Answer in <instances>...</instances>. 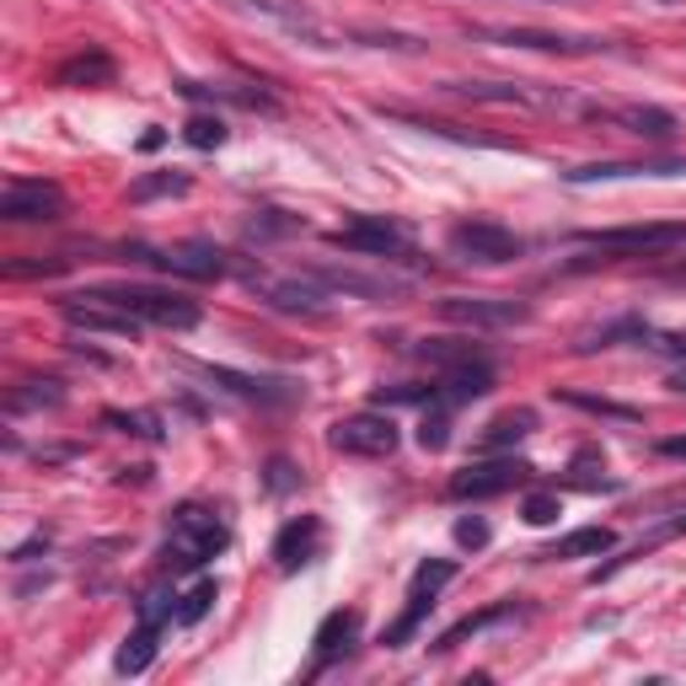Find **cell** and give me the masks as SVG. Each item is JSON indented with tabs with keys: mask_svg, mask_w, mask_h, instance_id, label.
<instances>
[{
	"mask_svg": "<svg viewBox=\"0 0 686 686\" xmlns=\"http://www.w3.org/2000/svg\"><path fill=\"white\" fill-rule=\"evenodd\" d=\"M87 300H108V306H119V311L140 317L150 328H172V332H188L205 322L199 300L178 296V290H156V285H97V290H87Z\"/></svg>",
	"mask_w": 686,
	"mask_h": 686,
	"instance_id": "cell-1",
	"label": "cell"
},
{
	"mask_svg": "<svg viewBox=\"0 0 686 686\" xmlns=\"http://www.w3.org/2000/svg\"><path fill=\"white\" fill-rule=\"evenodd\" d=\"M226 520H215L209 509L199 505H182L172 515V531H167V547H161V568L167 574H193V568H205L215 553H226Z\"/></svg>",
	"mask_w": 686,
	"mask_h": 686,
	"instance_id": "cell-2",
	"label": "cell"
},
{
	"mask_svg": "<svg viewBox=\"0 0 686 686\" xmlns=\"http://www.w3.org/2000/svg\"><path fill=\"white\" fill-rule=\"evenodd\" d=\"M467 38L499 43V49H531V54H558V60H590V54H612L606 38H579V32H541V28H488V22H467Z\"/></svg>",
	"mask_w": 686,
	"mask_h": 686,
	"instance_id": "cell-3",
	"label": "cell"
},
{
	"mask_svg": "<svg viewBox=\"0 0 686 686\" xmlns=\"http://www.w3.org/2000/svg\"><path fill=\"white\" fill-rule=\"evenodd\" d=\"M450 579H456V564L450 558H424V564L414 568V585H408V606H402V617L381 633V649H402L408 638H414L418 627H424V617L435 612V596L446 590Z\"/></svg>",
	"mask_w": 686,
	"mask_h": 686,
	"instance_id": "cell-4",
	"label": "cell"
},
{
	"mask_svg": "<svg viewBox=\"0 0 686 686\" xmlns=\"http://www.w3.org/2000/svg\"><path fill=\"white\" fill-rule=\"evenodd\" d=\"M446 241L450 252L467 258V264H515L526 252V241L515 237L509 226H499V220H461V226H450Z\"/></svg>",
	"mask_w": 686,
	"mask_h": 686,
	"instance_id": "cell-5",
	"label": "cell"
},
{
	"mask_svg": "<svg viewBox=\"0 0 686 686\" xmlns=\"http://www.w3.org/2000/svg\"><path fill=\"white\" fill-rule=\"evenodd\" d=\"M332 450H344V456H365V461H381V456H391L397 450V424H391V414H349L332 424Z\"/></svg>",
	"mask_w": 686,
	"mask_h": 686,
	"instance_id": "cell-6",
	"label": "cell"
},
{
	"mask_svg": "<svg viewBox=\"0 0 686 686\" xmlns=\"http://www.w3.org/2000/svg\"><path fill=\"white\" fill-rule=\"evenodd\" d=\"M60 215H64L60 182L17 178L0 193V220H11V226H43V220H60Z\"/></svg>",
	"mask_w": 686,
	"mask_h": 686,
	"instance_id": "cell-7",
	"label": "cell"
},
{
	"mask_svg": "<svg viewBox=\"0 0 686 686\" xmlns=\"http://www.w3.org/2000/svg\"><path fill=\"white\" fill-rule=\"evenodd\" d=\"M526 478H531V461L499 456V461H473V467H461V473L446 483V494L450 499H499L509 488H520Z\"/></svg>",
	"mask_w": 686,
	"mask_h": 686,
	"instance_id": "cell-8",
	"label": "cell"
},
{
	"mask_svg": "<svg viewBox=\"0 0 686 686\" xmlns=\"http://www.w3.org/2000/svg\"><path fill=\"white\" fill-rule=\"evenodd\" d=\"M585 247H600V252H623V258H644V252H670L686 241V226L670 220V226H606V231H585Z\"/></svg>",
	"mask_w": 686,
	"mask_h": 686,
	"instance_id": "cell-9",
	"label": "cell"
},
{
	"mask_svg": "<svg viewBox=\"0 0 686 686\" xmlns=\"http://www.w3.org/2000/svg\"><path fill=\"white\" fill-rule=\"evenodd\" d=\"M328 241L344 247V252H365V258H397V252H408V231L397 220H387V215H355Z\"/></svg>",
	"mask_w": 686,
	"mask_h": 686,
	"instance_id": "cell-10",
	"label": "cell"
},
{
	"mask_svg": "<svg viewBox=\"0 0 686 686\" xmlns=\"http://www.w3.org/2000/svg\"><path fill=\"white\" fill-rule=\"evenodd\" d=\"M440 317L456 328H520L531 322V306L526 300H494V296H446L440 300Z\"/></svg>",
	"mask_w": 686,
	"mask_h": 686,
	"instance_id": "cell-11",
	"label": "cell"
},
{
	"mask_svg": "<svg viewBox=\"0 0 686 686\" xmlns=\"http://www.w3.org/2000/svg\"><path fill=\"white\" fill-rule=\"evenodd\" d=\"M494 391V365L488 359H467V365H450L440 370V381H435V402L429 408H467V402H478Z\"/></svg>",
	"mask_w": 686,
	"mask_h": 686,
	"instance_id": "cell-12",
	"label": "cell"
},
{
	"mask_svg": "<svg viewBox=\"0 0 686 686\" xmlns=\"http://www.w3.org/2000/svg\"><path fill=\"white\" fill-rule=\"evenodd\" d=\"M64 322L70 328H87V332H113V338H135V332L146 328L140 317H129L119 306H108V300H87V296H64Z\"/></svg>",
	"mask_w": 686,
	"mask_h": 686,
	"instance_id": "cell-13",
	"label": "cell"
},
{
	"mask_svg": "<svg viewBox=\"0 0 686 686\" xmlns=\"http://www.w3.org/2000/svg\"><path fill=\"white\" fill-rule=\"evenodd\" d=\"M156 264H161L167 274H178V279L209 285V279H220V274H226V252H220L215 241H178V247L156 252Z\"/></svg>",
	"mask_w": 686,
	"mask_h": 686,
	"instance_id": "cell-14",
	"label": "cell"
},
{
	"mask_svg": "<svg viewBox=\"0 0 686 686\" xmlns=\"http://www.w3.org/2000/svg\"><path fill=\"white\" fill-rule=\"evenodd\" d=\"M199 376H209L215 387L237 391L247 402H264V408H285V402H296V387L290 381H264V376H241L231 365H199Z\"/></svg>",
	"mask_w": 686,
	"mask_h": 686,
	"instance_id": "cell-15",
	"label": "cell"
},
{
	"mask_svg": "<svg viewBox=\"0 0 686 686\" xmlns=\"http://www.w3.org/2000/svg\"><path fill=\"white\" fill-rule=\"evenodd\" d=\"M590 119L600 123H617L627 135H638V140H670L676 135V119L665 113V108H649V102H623V108H585Z\"/></svg>",
	"mask_w": 686,
	"mask_h": 686,
	"instance_id": "cell-16",
	"label": "cell"
},
{
	"mask_svg": "<svg viewBox=\"0 0 686 686\" xmlns=\"http://www.w3.org/2000/svg\"><path fill=\"white\" fill-rule=\"evenodd\" d=\"M450 97H467V102H494V108H541L553 97L531 91V81H450Z\"/></svg>",
	"mask_w": 686,
	"mask_h": 686,
	"instance_id": "cell-17",
	"label": "cell"
},
{
	"mask_svg": "<svg viewBox=\"0 0 686 686\" xmlns=\"http://www.w3.org/2000/svg\"><path fill=\"white\" fill-rule=\"evenodd\" d=\"M317 547H322V520H317V515H300V520H290V526L274 537V564L285 568V574H296L300 564L317 558Z\"/></svg>",
	"mask_w": 686,
	"mask_h": 686,
	"instance_id": "cell-18",
	"label": "cell"
},
{
	"mask_svg": "<svg viewBox=\"0 0 686 686\" xmlns=\"http://www.w3.org/2000/svg\"><path fill=\"white\" fill-rule=\"evenodd\" d=\"M311 279H322L332 296H359V300H387L402 296V285L387 279V274H359V269H317Z\"/></svg>",
	"mask_w": 686,
	"mask_h": 686,
	"instance_id": "cell-19",
	"label": "cell"
},
{
	"mask_svg": "<svg viewBox=\"0 0 686 686\" xmlns=\"http://www.w3.org/2000/svg\"><path fill=\"white\" fill-rule=\"evenodd\" d=\"M332 290L322 279H264V300L279 311H322Z\"/></svg>",
	"mask_w": 686,
	"mask_h": 686,
	"instance_id": "cell-20",
	"label": "cell"
},
{
	"mask_svg": "<svg viewBox=\"0 0 686 686\" xmlns=\"http://www.w3.org/2000/svg\"><path fill=\"white\" fill-rule=\"evenodd\" d=\"M686 161H596V167H574L568 182H600V178H676Z\"/></svg>",
	"mask_w": 686,
	"mask_h": 686,
	"instance_id": "cell-21",
	"label": "cell"
},
{
	"mask_svg": "<svg viewBox=\"0 0 686 686\" xmlns=\"http://www.w3.org/2000/svg\"><path fill=\"white\" fill-rule=\"evenodd\" d=\"M606 547H617V531H612V526H579V531H568V537L553 541L541 558H558V564H564V558H600Z\"/></svg>",
	"mask_w": 686,
	"mask_h": 686,
	"instance_id": "cell-22",
	"label": "cell"
},
{
	"mask_svg": "<svg viewBox=\"0 0 686 686\" xmlns=\"http://www.w3.org/2000/svg\"><path fill=\"white\" fill-rule=\"evenodd\" d=\"M355 627H359V617L355 612H328V617H322V627H317V638H311V644H317V670H322V665H332V659L344 655V649H349V638H355Z\"/></svg>",
	"mask_w": 686,
	"mask_h": 686,
	"instance_id": "cell-23",
	"label": "cell"
},
{
	"mask_svg": "<svg viewBox=\"0 0 686 686\" xmlns=\"http://www.w3.org/2000/svg\"><path fill=\"white\" fill-rule=\"evenodd\" d=\"M54 81H60V87H108V81H113V60H108L102 49L76 54V60H64L60 70H54Z\"/></svg>",
	"mask_w": 686,
	"mask_h": 686,
	"instance_id": "cell-24",
	"label": "cell"
},
{
	"mask_svg": "<svg viewBox=\"0 0 686 686\" xmlns=\"http://www.w3.org/2000/svg\"><path fill=\"white\" fill-rule=\"evenodd\" d=\"M676 537H686V515H676V520H665V526H655V531H649V537L638 541V547H627L623 558H612V564H600L596 574H590V579H612V574H617V568H627V564H638V558H644V553H655V547H665V541H676Z\"/></svg>",
	"mask_w": 686,
	"mask_h": 686,
	"instance_id": "cell-25",
	"label": "cell"
},
{
	"mask_svg": "<svg viewBox=\"0 0 686 686\" xmlns=\"http://www.w3.org/2000/svg\"><path fill=\"white\" fill-rule=\"evenodd\" d=\"M509 617H520V606H515V600H499V606H488V612H473V617H461L450 633H440V644H435V649L446 655V649H456V644H467L473 633H483V627H494V623H509Z\"/></svg>",
	"mask_w": 686,
	"mask_h": 686,
	"instance_id": "cell-26",
	"label": "cell"
},
{
	"mask_svg": "<svg viewBox=\"0 0 686 686\" xmlns=\"http://www.w3.org/2000/svg\"><path fill=\"white\" fill-rule=\"evenodd\" d=\"M537 429V414L531 408H515V414H499L488 429H483V440H478V450H505V446H515V440H526Z\"/></svg>",
	"mask_w": 686,
	"mask_h": 686,
	"instance_id": "cell-27",
	"label": "cell"
},
{
	"mask_svg": "<svg viewBox=\"0 0 686 686\" xmlns=\"http://www.w3.org/2000/svg\"><path fill=\"white\" fill-rule=\"evenodd\" d=\"M156 633H161V623H146V617H140V627L129 633V644L119 649V676H140L150 659H156Z\"/></svg>",
	"mask_w": 686,
	"mask_h": 686,
	"instance_id": "cell-28",
	"label": "cell"
},
{
	"mask_svg": "<svg viewBox=\"0 0 686 686\" xmlns=\"http://www.w3.org/2000/svg\"><path fill=\"white\" fill-rule=\"evenodd\" d=\"M188 193V172H146V178L129 182V205H150V199H172Z\"/></svg>",
	"mask_w": 686,
	"mask_h": 686,
	"instance_id": "cell-29",
	"label": "cell"
},
{
	"mask_svg": "<svg viewBox=\"0 0 686 686\" xmlns=\"http://www.w3.org/2000/svg\"><path fill=\"white\" fill-rule=\"evenodd\" d=\"M414 355L429 359V365H440V370H450V365H467V359H483L478 349H473V338H429V344H418Z\"/></svg>",
	"mask_w": 686,
	"mask_h": 686,
	"instance_id": "cell-30",
	"label": "cell"
},
{
	"mask_svg": "<svg viewBox=\"0 0 686 686\" xmlns=\"http://www.w3.org/2000/svg\"><path fill=\"white\" fill-rule=\"evenodd\" d=\"M64 402V387L60 381H22V387L6 397L11 414H28V408H60Z\"/></svg>",
	"mask_w": 686,
	"mask_h": 686,
	"instance_id": "cell-31",
	"label": "cell"
},
{
	"mask_svg": "<svg viewBox=\"0 0 686 686\" xmlns=\"http://www.w3.org/2000/svg\"><path fill=\"white\" fill-rule=\"evenodd\" d=\"M296 231H300V220L285 215V209H258L247 220V241H279V237H296Z\"/></svg>",
	"mask_w": 686,
	"mask_h": 686,
	"instance_id": "cell-32",
	"label": "cell"
},
{
	"mask_svg": "<svg viewBox=\"0 0 686 686\" xmlns=\"http://www.w3.org/2000/svg\"><path fill=\"white\" fill-rule=\"evenodd\" d=\"M558 402L568 408H585V414H600V418H623V424H638V408H627V402H612V397H585V391H558Z\"/></svg>",
	"mask_w": 686,
	"mask_h": 686,
	"instance_id": "cell-33",
	"label": "cell"
},
{
	"mask_svg": "<svg viewBox=\"0 0 686 686\" xmlns=\"http://www.w3.org/2000/svg\"><path fill=\"white\" fill-rule=\"evenodd\" d=\"M182 140H188L193 150H220L226 146V123L209 119V113H193V119L182 123Z\"/></svg>",
	"mask_w": 686,
	"mask_h": 686,
	"instance_id": "cell-34",
	"label": "cell"
},
{
	"mask_svg": "<svg viewBox=\"0 0 686 686\" xmlns=\"http://www.w3.org/2000/svg\"><path fill=\"white\" fill-rule=\"evenodd\" d=\"M418 446L424 450H446L450 446V408L424 414V424H418Z\"/></svg>",
	"mask_w": 686,
	"mask_h": 686,
	"instance_id": "cell-35",
	"label": "cell"
},
{
	"mask_svg": "<svg viewBox=\"0 0 686 686\" xmlns=\"http://www.w3.org/2000/svg\"><path fill=\"white\" fill-rule=\"evenodd\" d=\"M102 424H113L123 435H140V440H161V418L156 414H102Z\"/></svg>",
	"mask_w": 686,
	"mask_h": 686,
	"instance_id": "cell-36",
	"label": "cell"
},
{
	"mask_svg": "<svg viewBox=\"0 0 686 686\" xmlns=\"http://www.w3.org/2000/svg\"><path fill=\"white\" fill-rule=\"evenodd\" d=\"M209 600H215V579H199L188 596H182V606H178V623H199L209 612Z\"/></svg>",
	"mask_w": 686,
	"mask_h": 686,
	"instance_id": "cell-37",
	"label": "cell"
},
{
	"mask_svg": "<svg viewBox=\"0 0 686 686\" xmlns=\"http://www.w3.org/2000/svg\"><path fill=\"white\" fill-rule=\"evenodd\" d=\"M488 537H494V531H488V520H483V515H461V520H456V547L478 553V547H488Z\"/></svg>",
	"mask_w": 686,
	"mask_h": 686,
	"instance_id": "cell-38",
	"label": "cell"
},
{
	"mask_svg": "<svg viewBox=\"0 0 686 686\" xmlns=\"http://www.w3.org/2000/svg\"><path fill=\"white\" fill-rule=\"evenodd\" d=\"M520 515H526V526H553L558 520V494H526Z\"/></svg>",
	"mask_w": 686,
	"mask_h": 686,
	"instance_id": "cell-39",
	"label": "cell"
},
{
	"mask_svg": "<svg viewBox=\"0 0 686 686\" xmlns=\"http://www.w3.org/2000/svg\"><path fill=\"white\" fill-rule=\"evenodd\" d=\"M6 274H11V279H54V274H64V258H38V264H6Z\"/></svg>",
	"mask_w": 686,
	"mask_h": 686,
	"instance_id": "cell-40",
	"label": "cell"
},
{
	"mask_svg": "<svg viewBox=\"0 0 686 686\" xmlns=\"http://www.w3.org/2000/svg\"><path fill=\"white\" fill-rule=\"evenodd\" d=\"M269 488H274V494H285V488H296V467H290L285 456H274V461H269Z\"/></svg>",
	"mask_w": 686,
	"mask_h": 686,
	"instance_id": "cell-41",
	"label": "cell"
},
{
	"mask_svg": "<svg viewBox=\"0 0 686 686\" xmlns=\"http://www.w3.org/2000/svg\"><path fill=\"white\" fill-rule=\"evenodd\" d=\"M659 456H686V435H676V440H659Z\"/></svg>",
	"mask_w": 686,
	"mask_h": 686,
	"instance_id": "cell-42",
	"label": "cell"
},
{
	"mask_svg": "<svg viewBox=\"0 0 686 686\" xmlns=\"http://www.w3.org/2000/svg\"><path fill=\"white\" fill-rule=\"evenodd\" d=\"M670 387H676V391H682V397H686V359H682V365H676V370H670Z\"/></svg>",
	"mask_w": 686,
	"mask_h": 686,
	"instance_id": "cell-43",
	"label": "cell"
},
{
	"mask_svg": "<svg viewBox=\"0 0 686 686\" xmlns=\"http://www.w3.org/2000/svg\"><path fill=\"white\" fill-rule=\"evenodd\" d=\"M665 279H670V285H686V258L676 264V269H665Z\"/></svg>",
	"mask_w": 686,
	"mask_h": 686,
	"instance_id": "cell-44",
	"label": "cell"
},
{
	"mask_svg": "<svg viewBox=\"0 0 686 686\" xmlns=\"http://www.w3.org/2000/svg\"><path fill=\"white\" fill-rule=\"evenodd\" d=\"M659 349H676V355H686V332H682V338H670V344H659Z\"/></svg>",
	"mask_w": 686,
	"mask_h": 686,
	"instance_id": "cell-45",
	"label": "cell"
},
{
	"mask_svg": "<svg viewBox=\"0 0 686 686\" xmlns=\"http://www.w3.org/2000/svg\"><path fill=\"white\" fill-rule=\"evenodd\" d=\"M537 6H568V0H537Z\"/></svg>",
	"mask_w": 686,
	"mask_h": 686,
	"instance_id": "cell-46",
	"label": "cell"
}]
</instances>
